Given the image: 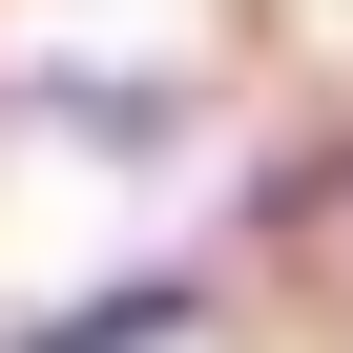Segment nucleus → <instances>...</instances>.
I'll list each match as a JSON object with an SVG mask.
<instances>
[{"label": "nucleus", "mask_w": 353, "mask_h": 353, "mask_svg": "<svg viewBox=\"0 0 353 353\" xmlns=\"http://www.w3.org/2000/svg\"><path fill=\"white\" fill-rule=\"evenodd\" d=\"M188 291H104V312H63V332H21V353H125V332H166Z\"/></svg>", "instance_id": "nucleus-1"}]
</instances>
